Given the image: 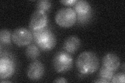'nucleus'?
<instances>
[{
	"label": "nucleus",
	"mask_w": 125,
	"mask_h": 83,
	"mask_svg": "<svg viewBox=\"0 0 125 83\" xmlns=\"http://www.w3.org/2000/svg\"><path fill=\"white\" fill-rule=\"evenodd\" d=\"M26 55L27 57L31 60L36 59L40 54L39 47L34 44H29L26 49Z\"/></svg>",
	"instance_id": "f8f14e48"
},
{
	"label": "nucleus",
	"mask_w": 125,
	"mask_h": 83,
	"mask_svg": "<svg viewBox=\"0 0 125 83\" xmlns=\"http://www.w3.org/2000/svg\"><path fill=\"white\" fill-rule=\"evenodd\" d=\"M54 83H67V81L64 77H58L55 79L54 81Z\"/></svg>",
	"instance_id": "6ab92c4d"
},
{
	"label": "nucleus",
	"mask_w": 125,
	"mask_h": 83,
	"mask_svg": "<svg viewBox=\"0 0 125 83\" xmlns=\"http://www.w3.org/2000/svg\"><path fill=\"white\" fill-rule=\"evenodd\" d=\"M11 34L9 30L2 29L0 31V41L1 44H10L11 43Z\"/></svg>",
	"instance_id": "2eb2a0df"
},
{
	"label": "nucleus",
	"mask_w": 125,
	"mask_h": 83,
	"mask_svg": "<svg viewBox=\"0 0 125 83\" xmlns=\"http://www.w3.org/2000/svg\"><path fill=\"white\" fill-rule=\"evenodd\" d=\"M73 58L68 53L65 51L57 52L53 58L52 64L54 70L57 73H65L72 68Z\"/></svg>",
	"instance_id": "f03ea898"
},
{
	"label": "nucleus",
	"mask_w": 125,
	"mask_h": 83,
	"mask_svg": "<svg viewBox=\"0 0 125 83\" xmlns=\"http://www.w3.org/2000/svg\"><path fill=\"white\" fill-rule=\"evenodd\" d=\"M44 73V66L42 63L37 60H34L29 65L27 70L28 78L32 81L41 79Z\"/></svg>",
	"instance_id": "0eeeda50"
},
{
	"label": "nucleus",
	"mask_w": 125,
	"mask_h": 83,
	"mask_svg": "<svg viewBox=\"0 0 125 83\" xmlns=\"http://www.w3.org/2000/svg\"><path fill=\"white\" fill-rule=\"evenodd\" d=\"M15 65L12 59L2 57L0 59V77L1 79L9 78L13 75Z\"/></svg>",
	"instance_id": "6e6552de"
},
{
	"label": "nucleus",
	"mask_w": 125,
	"mask_h": 83,
	"mask_svg": "<svg viewBox=\"0 0 125 83\" xmlns=\"http://www.w3.org/2000/svg\"><path fill=\"white\" fill-rule=\"evenodd\" d=\"M74 10L77 14V19L80 22L87 21L91 16V7L87 1H77L74 5Z\"/></svg>",
	"instance_id": "39448f33"
},
{
	"label": "nucleus",
	"mask_w": 125,
	"mask_h": 83,
	"mask_svg": "<svg viewBox=\"0 0 125 83\" xmlns=\"http://www.w3.org/2000/svg\"><path fill=\"white\" fill-rule=\"evenodd\" d=\"M52 4L49 0H40L37 2V9L41 10L46 12L49 10L51 7Z\"/></svg>",
	"instance_id": "dca6fc26"
},
{
	"label": "nucleus",
	"mask_w": 125,
	"mask_h": 83,
	"mask_svg": "<svg viewBox=\"0 0 125 83\" xmlns=\"http://www.w3.org/2000/svg\"><path fill=\"white\" fill-rule=\"evenodd\" d=\"M125 82V75L124 73H117L115 75L113 76L112 80L111 83H124Z\"/></svg>",
	"instance_id": "f3484780"
},
{
	"label": "nucleus",
	"mask_w": 125,
	"mask_h": 83,
	"mask_svg": "<svg viewBox=\"0 0 125 83\" xmlns=\"http://www.w3.org/2000/svg\"><path fill=\"white\" fill-rule=\"evenodd\" d=\"M120 64L119 57L114 53H107L103 57L102 59L103 66L114 71H115L119 68Z\"/></svg>",
	"instance_id": "1a4fd4ad"
},
{
	"label": "nucleus",
	"mask_w": 125,
	"mask_h": 83,
	"mask_svg": "<svg viewBox=\"0 0 125 83\" xmlns=\"http://www.w3.org/2000/svg\"><path fill=\"white\" fill-rule=\"evenodd\" d=\"M33 38L37 45L45 42L54 34L51 31L46 27L39 30L31 31Z\"/></svg>",
	"instance_id": "9d476101"
},
{
	"label": "nucleus",
	"mask_w": 125,
	"mask_h": 83,
	"mask_svg": "<svg viewBox=\"0 0 125 83\" xmlns=\"http://www.w3.org/2000/svg\"><path fill=\"white\" fill-rule=\"evenodd\" d=\"M77 1V0H64V1H60V2L65 5L71 6L75 5Z\"/></svg>",
	"instance_id": "a211bd4d"
},
{
	"label": "nucleus",
	"mask_w": 125,
	"mask_h": 83,
	"mask_svg": "<svg viewBox=\"0 0 125 83\" xmlns=\"http://www.w3.org/2000/svg\"><path fill=\"white\" fill-rule=\"evenodd\" d=\"M31 31L25 28L16 29L11 34V39L14 44L19 47L29 45L33 40Z\"/></svg>",
	"instance_id": "20e7f679"
},
{
	"label": "nucleus",
	"mask_w": 125,
	"mask_h": 83,
	"mask_svg": "<svg viewBox=\"0 0 125 83\" xmlns=\"http://www.w3.org/2000/svg\"><path fill=\"white\" fill-rule=\"evenodd\" d=\"M78 71L84 75L94 73L99 66V59L92 51H84L78 57L76 60Z\"/></svg>",
	"instance_id": "f257e3e1"
},
{
	"label": "nucleus",
	"mask_w": 125,
	"mask_h": 83,
	"mask_svg": "<svg viewBox=\"0 0 125 83\" xmlns=\"http://www.w3.org/2000/svg\"><path fill=\"white\" fill-rule=\"evenodd\" d=\"M48 22V18L46 12L36 9L31 16L29 28L31 31L40 29L46 27Z\"/></svg>",
	"instance_id": "423d86ee"
},
{
	"label": "nucleus",
	"mask_w": 125,
	"mask_h": 83,
	"mask_svg": "<svg viewBox=\"0 0 125 83\" xmlns=\"http://www.w3.org/2000/svg\"><path fill=\"white\" fill-rule=\"evenodd\" d=\"M114 75V71L103 66L99 72V79L104 81L105 83H110Z\"/></svg>",
	"instance_id": "ddd939ff"
},
{
	"label": "nucleus",
	"mask_w": 125,
	"mask_h": 83,
	"mask_svg": "<svg viewBox=\"0 0 125 83\" xmlns=\"http://www.w3.org/2000/svg\"><path fill=\"white\" fill-rule=\"evenodd\" d=\"M81 42L79 38L76 35L69 37L64 42V49L70 54H73L80 48Z\"/></svg>",
	"instance_id": "9b49d317"
},
{
	"label": "nucleus",
	"mask_w": 125,
	"mask_h": 83,
	"mask_svg": "<svg viewBox=\"0 0 125 83\" xmlns=\"http://www.w3.org/2000/svg\"><path fill=\"white\" fill-rule=\"evenodd\" d=\"M56 44V37L54 34H53L48 40L44 43L38 45L39 48L43 51H49L54 48Z\"/></svg>",
	"instance_id": "4468645a"
},
{
	"label": "nucleus",
	"mask_w": 125,
	"mask_h": 83,
	"mask_svg": "<svg viewBox=\"0 0 125 83\" xmlns=\"http://www.w3.org/2000/svg\"><path fill=\"white\" fill-rule=\"evenodd\" d=\"M55 20L57 24L60 27L69 28L75 24L77 20V14L73 9L64 7L58 10Z\"/></svg>",
	"instance_id": "7ed1b4c3"
}]
</instances>
